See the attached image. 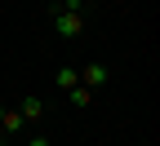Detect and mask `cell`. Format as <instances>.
I'll list each match as a JSON object with an SVG mask.
<instances>
[{
	"instance_id": "cell-1",
	"label": "cell",
	"mask_w": 160,
	"mask_h": 146,
	"mask_svg": "<svg viewBox=\"0 0 160 146\" xmlns=\"http://www.w3.org/2000/svg\"><path fill=\"white\" fill-rule=\"evenodd\" d=\"M49 22H53L58 35L76 40L85 31V0H58V5H49Z\"/></svg>"
},
{
	"instance_id": "cell-2",
	"label": "cell",
	"mask_w": 160,
	"mask_h": 146,
	"mask_svg": "<svg viewBox=\"0 0 160 146\" xmlns=\"http://www.w3.org/2000/svg\"><path fill=\"white\" fill-rule=\"evenodd\" d=\"M76 75H80L85 89H102V84H107V67H102V62H89V67H80Z\"/></svg>"
},
{
	"instance_id": "cell-3",
	"label": "cell",
	"mask_w": 160,
	"mask_h": 146,
	"mask_svg": "<svg viewBox=\"0 0 160 146\" xmlns=\"http://www.w3.org/2000/svg\"><path fill=\"white\" fill-rule=\"evenodd\" d=\"M18 115H22V124H36V120H45V102H40L36 93L22 97V106H18Z\"/></svg>"
},
{
	"instance_id": "cell-4",
	"label": "cell",
	"mask_w": 160,
	"mask_h": 146,
	"mask_svg": "<svg viewBox=\"0 0 160 146\" xmlns=\"http://www.w3.org/2000/svg\"><path fill=\"white\" fill-rule=\"evenodd\" d=\"M0 133H5V137H18V133H22V115H18V111H5V115H0Z\"/></svg>"
},
{
	"instance_id": "cell-5",
	"label": "cell",
	"mask_w": 160,
	"mask_h": 146,
	"mask_svg": "<svg viewBox=\"0 0 160 146\" xmlns=\"http://www.w3.org/2000/svg\"><path fill=\"white\" fill-rule=\"evenodd\" d=\"M67 102H71L76 111H85L89 102H93V89H85V84H76V89H67Z\"/></svg>"
},
{
	"instance_id": "cell-6",
	"label": "cell",
	"mask_w": 160,
	"mask_h": 146,
	"mask_svg": "<svg viewBox=\"0 0 160 146\" xmlns=\"http://www.w3.org/2000/svg\"><path fill=\"white\" fill-rule=\"evenodd\" d=\"M53 80H58V89H62V93L80 84V75H76V67H58V71H53Z\"/></svg>"
},
{
	"instance_id": "cell-7",
	"label": "cell",
	"mask_w": 160,
	"mask_h": 146,
	"mask_svg": "<svg viewBox=\"0 0 160 146\" xmlns=\"http://www.w3.org/2000/svg\"><path fill=\"white\" fill-rule=\"evenodd\" d=\"M27 146H49V142H45V137H31V142H27Z\"/></svg>"
}]
</instances>
